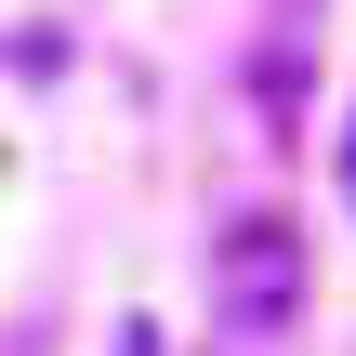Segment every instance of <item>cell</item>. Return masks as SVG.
<instances>
[{"mask_svg": "<svg viewBox=\"0 0 356 356\" xmlns=\"http://www.w3.org/2000/svg\"><path fill=\"white\" fill-rule=\"evenodd\" d=\"M211 317H225V343H277L304 317V225L291 211H225L211 225Z\"/></svg>", "mask_w": 356, "mask_h": 356, "instance_id": "cell-1", "label": "cell"}]
</instances>
